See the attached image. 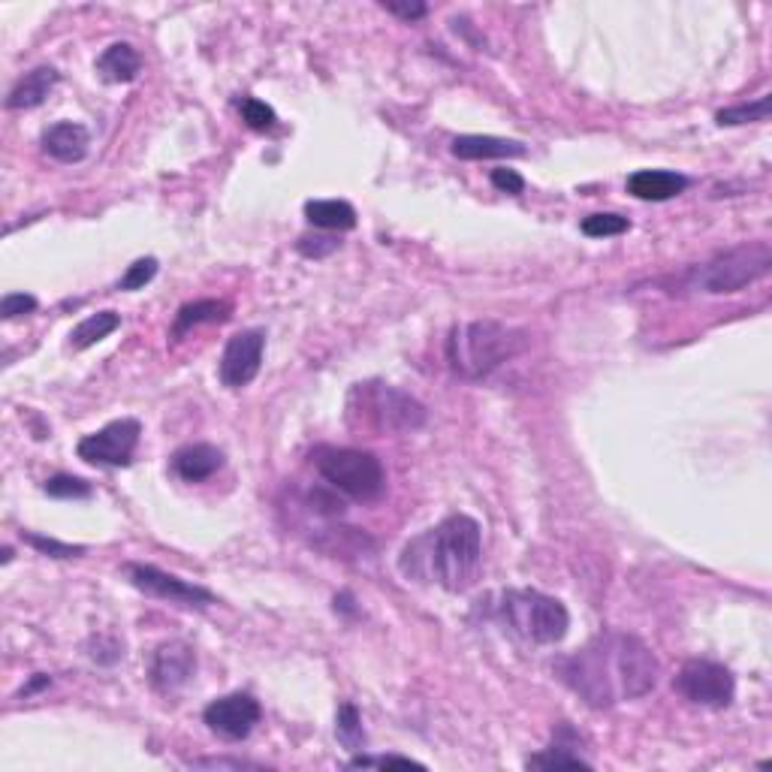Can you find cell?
<instances>
[{
	"mask_svg": "<svg viewBox=\"0 0 772 772\" xmlns=\"http://www.w3.org/2000/svg\"><path fill=\"white\" fill-rule=\"evenodd\" d=\"M314 468L330 489L353 501H377L386 489V471L381 459L353 447H318Z\"/></svg>",
	"mask_w": 772,
	"mask_h": 772,
	"instance_id": "5",
	"label": "cell"
},
{
	"mask_svg": "<svg viewBox=\"0 0 772 772\" xmlns=\"http://www.w3.org/2000/svg\"><path fill=\"white\" fill-rule=\"evenodd\" d=\"M496 619L504 631L535 646H555L567 636L570 613L567 607L538 589H507L498 594Z\"/></svg>",
	"mask_w": 772,
	"mask_h": 772,
	"instance_id": "4",
	"label": "cell"
},
{
	"mask_svg": "<svg viewBox=\"0 0 772 772\" xmlns=\"http://www.w3.org/2000/svg\"><path fill=\"white\" fill-rule=\"evenodd\" d=\"M350 770H359V767H416V770H426L420 760L411 758H396V755H384V758H369V755H359V758L347 760Z\"/></svg>",
	"mask_w": 772,
	"mask_h": 772,
	"instance_id": "34",
	"label": "cell"
},
{
	"mask_svg": "<svg viewBox=\"0 0 772 772\" xmlns=\"http://www.w3.org/2000/svg\"><path fill=\"white\" fill-rule=\"evenodd\" d=\"M37 305L40 303H37L30 293H7L3 303H0V318L13 320V318H22V314H34Z\"/></svg>",
	"mask_w": 772,
	"mask_h": 772,
	"instance_id": "32",
	"label": "cell"
},
{
	"mask_svg": "<svg viewBox=\"0 0 772 772\" xmlns=\"http://www.w3.org/2000/svg\"><path fill=\"white\" fill-rule=\"evenodd\" d=\"M381 7H384L386 13L404 18V22H416V18H423V15L428 13V7L426 3H420V0H414V3H396V0H384Z\"/></svg>",
	"mask_w": 772,
	"mask_h": 772,
	"instance_id": "36",
	"label": "cell"
},
{
	"mask_svg": "<svg viewBox=\"0 0 772 772\" xmlns=\"http://www.w3.org/2000/svg\"><path fill=\"white\" fill-rule=\"evenodd\" d=\"M57 82H61V73H57L55 67H49V64L34 67L30 73H25L13 88H10V94H7V110L13 112L37 110V106L46 103V97L55 91Z\"/></svg>",
	"mask_w": 772,
	"mask_h": 772,
	"instance_id": "15",
	"label": "cell"
},
{
	"mask_svg": "<svg viewBox=\"0 0 772 772\" xmlns=\"http://www.w3.org/2000/svg\"><path fill=\"white\" fill-rule=\"evenodd\" d=\"M88 149H91V133L79 121H57L42 133V152L61 164H79L88 157Z\"/></svg>",
	"mask_w": 772,
	"mask_h": 772,
	"instance_id": "14",
	"label": "cell"
},
{
	"mask_svg": "<svg viewBox=\"0 0 772 772\" xmlns=\"http://www.w3.org/2000/svg\"><path fill=\"white\" fill-rule=\"evenodd\" d=\"M492 188L501 193H511V196H519L525 191V179L516 172V169H492Z\"/></svg>",
	"mask_w": 772,
	"mask_h": 772,
	"instance_id": "35",
	"label": "cell"
},
{
	"mask_svg": "<svg viewBox=\"0 0 772 772\" xmlns=\"http://www.w3.org/2000/svg\"><path fill=\"white\" fill-rule=\"evenodd\" d=\"M22 540L37 552H42V555H49V558H76V555H82L85 552V546H73V543H61V540L40 538V535H30V531H22Z\"/></svg>",
	"mask_w": 772,
	"mask_h": 772,
	"instance_id": "29",
	"label": "cell"
},
{
	"mask_svg": "<svg viewBox=\"0 0 772 772\" xmlns=\"http://www.w3.org/2000/svg\"><path fill=\"white\" fill-rule=\"evenodd\" d=\"M262 706L257 697H250L245 691H235L227 697H218L206 706L203 721L215 736H221L227 743H242L248 739L254 728L260 724Z\"/></svg>",
	"mask_w": 772,
	"mask_h": 772,
	"instance_id": "10",
	"label": "cell"
},
{
	"mask_svg": "<svg viewBox=\"0 0 772 772\" xmlns=\"http://www.w3.org/2000/svg\"><path fill=\"white\" fill-rule=\"evenodd\" d=\"M691 181L670 169H636L634 176H628V193L646 203H667L689 188Z\"/></svg>",
	"mask_w": 772,
	"mask_h": 772,
	"instance_id": "16",
	"label": "cell"
},
{
	"mask_svg": "<svg viewBox=\"0 0 772 772\" xmlns=\"http://www.w3.org/2000/svg\"><path fill=\"white\" fill-rule=\"evenodd\" d=\"M767 118H770V97H760L755 103H739V106L721 110L716 115V121L721 127L751 125V121H767Z\"/></svg>",
	"mask_w": 772,
	"mask_h": 772,
	"instance_id": "26",
	"label": "cell"
},
{
	"mask_svg": "<svg viewBox=\"0 0 772 772\" xmlns=\"http://www.w3.org/2000/svg\"><path fill=\"white\" fill-rule=\"evenodd\" d=\"M88 655H91L97 664H115L125 658V646H121L118 640H110V636H97Z\"/></svg>",
	"mask_w": 772,
	"mask_h": 772,
	"instance_id": "33",
	"label": "cell"
},
{
	"mask_svg": "<svg viewBox=\"0 0 772 772\" xmlns=\"http://www.w3.org/2000/svg\"><path fill=\"white\" fill-rule=\"evenodd\" d=\"M49 682H52L49 676H46V673H37V676H34V679H30L28 685L22 689V697H30V694H37V691L49 689Z\"/></svg>",
	"mask_w": 772,
	"mask_h": 772,
	"instance_id": "38",
	"label": "cell"
},
{
	"mask_svg": "<svg viewBox=\"0 0 772 772\" xmlns=\"http://www.w3.org/2000/svg\"><path fill=\"white\" fill-rule=\"evenodd\" d=\"M350 401H359V408L347 404L350 416L362 414V426H372L374 432H414L428 420L426 404L401 393L399 386L359 384L350 393Z\"/></svg>",
	"mask_w": 772,
	"mask_h": 772,
	"instance_id": "7",
	"label": "cell"
},
{
	"mask_svg": "<svg viewBox=\"0 0 772 772\" xmlns=\"http://www.w3.org/2000/svg\"><path fill=\"white\" fill-rule=\"evenodd\" d=\"M574 745L562 743V736H555V743L538 751V755H531V758L525 760V767L528 770H592L589 760L574 755Z\"/></svg>",
	"mask_w": 772,
	"mask_h": 772,
	"instance_id": "22",
	"label": "cell"
},
{
	"mask_svg": "<svg viewBox=\"0 0 772 772\" xmlns=\"http://www.w3.org/2000/svg\"><path fill=\"white\" fill-rule=\"evenodd\" d=\"M223 468V450L215 443H188L172 455V471L184 483H203Z\"/></svg>",
	"mask_w": 772,
	"mask_h": 772,
	"instance_id": "17",
	"label": "cell"
},
{
	"mask_svg": "<svg viewBox=\"0 0 772 772\" xmlns=\"http://www.w3.org/2000/svg\"><path fill=\"white\" fill-rule=\"evenodd\" d=\"M191 767H221V770H245V767H254V763H245V760H211V758H203V760H191Z\"/></svg>",
	"mask_w": 772,
	"mask_h": 772,
	"instance_id": "37",
	"label": "cell"
},
{
	"mask_svg": "<svg viewBox=\"0 0 772 772\" xmlns=\"http://www.w3.org/2000/svg\"><path fill=\"white\" fill-rule=\"evenodd\" d=\"M139 438H142V423L133 420V416H125V420H112L110 426H103L94 435H85L79 447H76V453L88 465L127 468L133 462Z\"/></svg>",
	"mask_w": 772,
	"mask_h": 772,
	"instance_id": "9",
	"label": "cell"
},
{
	"mask_svg": "<svg viewBox=\"0 0 772 772\" xmlns=\"http://www.w3.org/2000/svg\"><path fill=\"white\" fill-rule=\"evenodd\" d=\"M42 492L49 498H57V501H82V498L94 496L91 483L82 480V477H73V474L49 477V480L42 483Z\"/></svg>",
	"mask_w": 772,
	"mask_h": 772,
	"instance_id": "25",
	"label": "cell"
},
{
	"mask_svg": "<svg viewBox=\"0 0 772 772\" xmlns=\"http://www.w3.org/2000/svg\"><path fill=\"white\" fill-rule=\"evenodd\" d=\"M142 69V55L130 42H112L110 49H103V55L97 57V76L110 85L133 82Z\"/></svg>",
	"mask_w": 772,
	"mask_h": 772,
	"instance_id": "19",
	"label": "cell"
},
{
	"mask_svg": "<svg viewBox=\"0 0 772 772\" xmlns=\"http://www.w3.org/2000/svg\"><path fill=\"white\" fill-rule=\"evenodd\" d=\"M404 577L438 582L443 592H468L483 567V528L465 513L447 516L432 531L411 540L401 552Z\"/></svg>",
	"mask_w": 772,
	"mask_h": 772,
	"instance_id": "2",
	"label": "cell"
},
{
	"mask_svg": "<svg viewBox=\"0 0 772 772\" xmlns=\"http://www.w3.org/2000/svg\"><path fill=\"white\" fill-rule=\"evenodd\" d=\"M230 318V305L221 299H196V303L181 305L179 314L172 320V335L181 338L184 332H191L193 326H203V323H223Z\"/></svg>",
	"mask_w": 772,
	"mask_h": 772,
	"instance_id": "21",
	"label": "cell"
},
{
	"mask_svg": "<svg viewBox=\"0 0 772 772\" xmlns=\"http://www.w3.org/2000/svg\"><path fill=\"white\" fill-rule=\"evenodd\" d=\"M305 221L318 230L342 233L357 227V208L345 200H308L305 203Z\"/></svg>",
	"mask_w": 772,
	"mask_h": 772,
	"instance_id": "20",
	"label": "cell"
},
{
	"mask_svg": "<svg viewBox=\"0 0 772 772\" xmlns=\"http://www.w3.org/2000/svg\"><path fill=\"white\" fill-rule=\"evenodd\" d=\"M239 112H242V121H245L250 130H257V133H266V130H272V127L278 125L275 110H272L269 103L257 100V97H242V100H239Z\"/></svg>",
	"mask_w": 772,
	"mask_h": 772,
	"instance_id": "28",
	"label": "cell"
},
{
	"mask_svg": "<svg viewBox=\"0 0 772 772\" xmlns=\"http://www.w3.org/2000/svg\"><path fill=\"white\" fill-rule=\"evenodd\" d=\"M579 230H582V235H589V239H609V235L628 233V230H631V221L616 215V211H597V215L582 218Z\"/></svg>",
	"mask_w": 772,
	"mask_h": 772,
	"instance_id": "27",
	"label": "cell"
},
{
	"mask_svg": "<svg viewBox=\"0 0 772 772\" xmlns=\"http://www.w3.org/2000/svg\"><path fill=\"white\" fill-rule=\"evenodd\" d=\"M450 152L459 160H504V157H525V142L501 137H455Z\"/></svg>",
	"mask_w": 772,
	"mask_h": 772,
	"instance_id": "18",
	"label": "cell"
},
{
	"mask_svg": "<svg viewBox=\"0 0 772 772\" xmlns=\"http://www.w3.org/2000/svg\"><path fill=\"white\" fill-rule=\"evenodd\" d=\"M154 275H157V260L154 257H142V260L130 262L127 266L125 278L118 281V290H142L149 281H154Z\"/></svg>",
	"mask_w": 772,
	"mask_h": 772,
	"instance_id": "30",
	"label": "cell"
},
{
	"mask_svg": "<svg viewBox=\"0 0 772 772\" xmlns=\"http://www.w3.org/2000/svg\"><path fill=\"white\" fill-rule=\"evenodd\" d=\"M338 245H342V242L332 239V235H303V239L296 242V250H299L303 257H308V260H323V257L335 254Z\"/></svg>",
	"mask_w": 772,
	"mask_h": 772,
	"instance_id": "31",
	"label": "cell"
},
{
	"mask_svg": "<svg viewBox=\"0 0 772 772\" xmlns=\"http://www.w3.org/2000/svg\"><path fill=\"white\" fill-rule=\"evenodd\" d=\"M196 673V652L184 640H169L152 652L149 664V682L157 694H176Z\"/></svg>",
	"mask_w": 772,
	"mask_h": 772,
	"instance_id": "13",
	"label": "cell"
},
{
	"mask_svg": "<svg viewBox=\"0 0 772 772\" xmlns=\"http://www.w3.org/2000/svg\"><path fill=\"white\" fill-rule=\"evenodd\" d=\"M262 353H266V332L262 330H245L235 332L233 338L227 342L221 357V384L230 389H242L248 386L257 374H260Z\"/></svg>",
	"mask_w": 772,
	"mask_h": 772,
	"instance_id": "12",
	"label": "cell"
},
{
	"mask_svg": "<svg viewBox=\"0 0 772 772\" xmlns=\"http://www.w3.org/2000/svg\"><path fill=\"white\" fill-rule=\"evenodd\" d=\"M525 347H528V335L523 330H513L498 320H474L450 330L443 357L455 377L483 381L504 362L519 357Z\"/></svg>",
	"mask_w": 772,
	"mask_h": 772,
	"instance_id": "3",
	"label": "cell"
},
{
	"mask_svg": "<svg viewBox=\"0 0 772 772\" xmlns=\"http://www.w3.org/2000/svg\"><path fill=\"white\" fill-rule=\"evenodd\" d=\"M335 736L345 745L347 751H365V731H362V718L353 704L338 706L335 716Z\"/></svg>",
	"mask_w": 772,
	"mask_h": 772,
	"instance_id": "24",
	"label": "cell"
},
{
	"mask_svg": "<svg viewBox=\"0 0 772 772\" xmlns=\"http://www.w3.org/2000/svg\"><path fill=\"white\" fill-rule=\"evenodd\" d=\"M772 269L770 242H745L731 250H721L704 266L691 272L689 284L704 293H739L748 284H755Z\"/></svg>",
	"mask_w": 772,
	"mask_h": 772,
	"instance_id": "6",
	"label": "cell"
},
{
	"mask_svg": "<svg viewBox=\"0 0 772 772\" xmlns=\"http://www.w3.org/2000/svg\"><path fill=\"white\" fill-rule=\"evenodd\" d=\"M125 574L127 582L142 594H149V597H160V601L181 604V607H208V604H215V594L208 592V589L193 586L188 579L172 577V574H166L160 567L127 565Z\"/></svg>",
	"mask_w": 772,
	"mask_h": 772,
	"instance_id": "11",
	"label": "cell"
},
{
	"mask_svg": "<svg viewBox=\"0 0 772 772\" xmlns=\"http://www.w3.org/2000/svg\"><path fill=\"white\" fill-rule=\"evenodd\" d=\"M118 326H121V314H115V311H97V314L85 318L76 330L69 332V345L76 347V350H88V347H94L97 342L110 338Z\"/></svg>",
	"mask_w": 772,
	"mask_h": 772,
	"instance_id": "23",
	"label": "cell"
},
{
	"mask_svg": "<svg viewBox=\"0 0 772 772\" xmlns=\"http://www.w3.org/2000/svg\"><path fill=\"white\" fill-rule=\"evenodd\" d=\"M673 689L689 704L706 709H728L736 697V679L724 664L709 658H691L679 667Z\"/></svg>",
	"mask_w": 772,
	"mask_h": 772,
	"instance_id": "8",
	"label": "cell"
},
{
	"mask_svg": "<svg viewBox=\"0 0 772 772\" xmlns=\"http://www.w3.org/2000/svg\"><path fill=\"white\" fill-rule=\"evenodd\" d=\"M552 673L586 706L609 709L652 694L661 679V664L640 636L609 628L577 652L555 658Z\"/></svg>",
	"mask_w": 772,
	"mask_h": 772,
	"instance_id": "1",
	"label": "cell"
}]
</instances>
